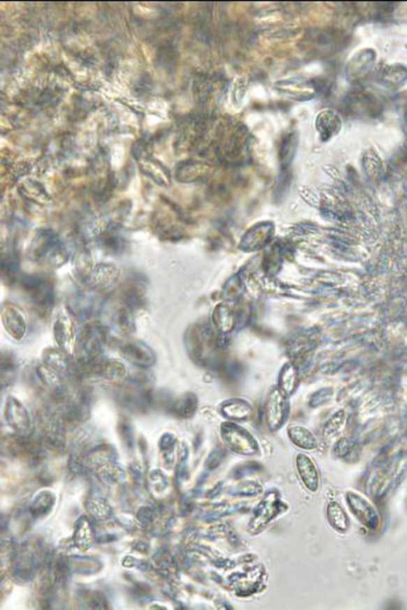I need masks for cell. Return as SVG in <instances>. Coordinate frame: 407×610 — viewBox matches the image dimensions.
Masks as SVG:
<instances>
[{
	"label": "cell",
	"mask_w": 407,
	"mask_h": 610,
	"mask_svg": "<svg viewBox=\"0 0 407 610\" xmlns=\"http://www.w3.org/2000/svg\"><path fill=\"white\" fill-rule=\"evenodd\" d=\"M346 501L353 515L370 529H376L380 524V515L376 508L369 500L359 493L348 492L346 494Z\"/></svg>",
	"instance_id": "obj_7"
},
{
	"label": "cell",
	"mask_w": 407,
	"mask_h": 610,
	"mask_svg": "<svg viewBox=\"0 0 407 610\" xmlns=\"http://www.w3.org/2000/svg\"><path fill=\"white\" fill-rule=\"evenodd\" d=\"M221 414L227 419H246L251 415V405L244 400H228L221 405Z\"/></svg>",
	"instance_id": "obj_23"
},
{
	"label": "cell",
	"mask_w": 407,
	"mask_h": 610,
	"mask_svg": "<svg viewBox=\"0 0 407 610\" xmlns=\"http://www.w3.org/2000/svg\"><path fill=\"white\" fill-rule=\"evenodd\" d=\"M212 325L220 335H228L237 326V315L230 305L220 304L213 309Z\"/></svg>",
	"instance_id": "obj_13"
},
{
	"label": "cell",
	"mask_w": 407,
	"mask_h": 610,
	"mask_svg": "<svg viewBox=\"0 0 407 610\" xmlns=\"http://www.w3.org/2000/svg\"><path fill=\"white\" fill-rule=\"evenodd\" d=\"M346 422H347V414L343 410L336 412L332 416L327 424L325 426L324 435L325 437L336 436L339 433H342L346 428Z\"/></svg>",
	"instance_id": "obj_28"
},
{
	"label": "cell",
	"mask_w": 407,
	"mask_h": 610,
	"mask_svg": "<svg viewBox=\"0 0 407 610\" xmlns=\"http://www.w3.org/2000/svg\"><path fill=\"white\" fill-rule=\"evenodd\" d=\"M288 415H289L288 396L279 389H272L265 406V419L269 429H279L286 423Z\"/></svg>",
	"instance_id": "obj_8"
},
{
	"label": "cell",
	"mask_w": 407,
	"mask_h": 610,
	"mask_svg": "<svg viewBox=\"0 0 407 610\" xmlns=\"http://www.w3.org/2000/svg\"><path fill=\"white\" fill-rule=\"evenodd\" d=\"M45 440L47 444L55 449L64 447L66 444V430L63 426L62 419L59 416H50V419L45 423Z\"/></svg>",
	"instance_id": "obj_19"
},
{
	"label": "cell",
	"mask_w": 407,
	"mask_h": 610,
	"mask_svg": "<svg viewBox=\"0 0 407 610\" xmlns=\"http://www.w3.org/2000/svg\"><path fill=\"white\" fill-rule=\"evenodd\" d=\"M118 277L117 267L111 264H101L87 274V283L91 290L101 291L111 286Z\"/></svg>",
	"instance_id": "obj_15"
},
{
	"label": "cell",
	"mask_w": 407,
	"mask_h": 610,
	"mask_svg": "<svg viewBox=\"0 0 407 610\" xmlns=\"http://www.w3.org/2000/svg\"><path fill=\"white\" fill-rule=\"evenodd\" d=\"M73 311L69 307H62L56 313L52 326V333L55 337L56 343L66 354L73 355L76 351L77 337L76 326H75V318Z\"/></svg>",
	"instance_id": "obj_4"
},
{
	"label": "cell",
	"mask_w": 407,
	"mask_h": 610,
	"mask_svg": "<svg viewBox=\"0 0 407 610\" xmlns=\"http://www.w3.org/2000/svg\"><path fill=\"white\" fill-rule=\"evenodd\" d=\"M106 341V332L101 325H89L84 328L77 341L76 350L80 355V364L90 369L101 359V351Z\"/></svg>",
	"instance_id": "obj_2"
},
{
	"label": "cell",
	"mask_w": 407,
	"mask_h": 610,
	"mask_svg": "<svg viewBox=\"0 0 407 610\" xmlns=\"http://www.w3.org/2000/svg\"><path fill=\"white\" fill-rule=\"evenodd\" d=\"M89 370L108 382H121L127 378L125 365L114 359H99Z\"/></svg>",
	"instance_id": "obj_14"
},
{
	"label": "cell",
	"mask_w": 407,
	"mask_h": 610,
	"mask_svg": "<svg viewBox=\"0 0 407 610\" xmlns=\"http://www.w3.org/2000/svg\"><path fill=\"white\" fill-rule=\"evenodd\" d=\"M298 372L293 363H286L279 373V389L286 396H293L298 386Z\"/></svg>",
	"instance_id": "obj_24"
},
{
	"label": "cell",
	"mask_w": 407,
	"mask_h": 610,
	"mask_svg": "<svg viewBox=\"0 0 407 610\" xmlns=\"http://www.w3.org/2000/svg\"><path fill=\"white\" fill-rule=\"evenodd\" d=\"M36 375L41 380L42 384L45 386V389H48V391L52 393V396H57V398L66 396V382L63 380L62 375L59 372L55 371L48 365L43 364L38 366Z\"/></svg>",
	"instance_id": "obj_16"
},
{
	"label": "cell",
	"mask_w": 407,
	"mask_h": 610,
	"mask_svg": "<svg viewBox=\"0 0 407 610\" xmlns=\"http://www.w3.org/2000/svg\"><path fill=\"white\" fill-rule=\"evenodd\" d=\"M279 503H281V501L277 494L269 493L255 509L254 516L251 519V528L255 530H260L265 524H268L279 513Z\"/></svg>",
	"instance_id": "obj_12"
},
{
	"label": "cell",
	"mask_w": 407,
	"mask_h": 610,
	"mask_svg": "<svg viewBox=\"0 0 407 610\" xmlns=\"http://www.w3.org/2000/svg\"><path fill=\"white\" fill-rule=\"evenodd\" d=\"M7 424L20 437H28L33 429V421L27 408L13 396L6 401L5 409Z\"/></svg>",
	"instance_id": "obj_6"
},
{
	"label": "cell",
	"mask_w": 407,
	"mask_h": 610,
	"mask_svg": "<svg viewBox=\"0 0 407 610\" xmlns=\"http://www.w3.org/2000/svg\"><path fill=\"white\" fill-rule=\"evenodd\" d=\"M326 517H327L328 523L334 530L338 531L340 534H345L348 531L350 521H349L348 515L340 503H336V501H331L328 503Z\"/></svg>",
	"instance_id": "obj_20"
},
{
	"label": "cell",
	"mask_w": 407,
	"mask_h": 610,
	"mask_svg": "<svg viewBox=\"0 0 407 610\" xmlns=\"http://www.w3.org/2000/svg\"><path fill=\"white\" fill-rule=\"evenodd\" d=\"M288 435H289L291 442L303 450L311 451L318 447L317 437L314 436V433L305 426H290L288 429Z\"/></svg>",
	"instance_id": "obj_21"
},
{
	"label": "cell",
	"mask_w": 407,
	"mask_h": 610,
	"mask_svg": "<svg viewBox=\"0 0 407 610\" xmlns=\"http://www.w3.org/2000/svg\"><path fill=\"white\" fill-rule=\"evenodd\" d=\"M94 530L90 521L87 517H80V520L77 521L75 528V535H73L75 544L80 550H87L94 543Z\"/></svg>",
	"instance_id": "obj_25"
},
{
	"label": "cell",
	"mask_w": 407,
	"mask_h": 610,
	"mask_svg": "<svg viewBox=\"0 0 407 610\" xmlns=\"http://www.w3.org/2000/svg\"><path fill=\"white\" fill-rule=\"evenodd\" d=\"M120 351L126 361L139 368H150L156 362V356L154 354V351L146 343L140 341L126 342L125 344H122Z\"/></svg>",
	"instance_id": "obj_9"
},
{
	"label": "cell",
	"mask_w": 407,
	"mask_h": 610,
	"mask_svg": "<svg viewBox=\"0 0 407 610\" xmlns=\"http://www.w3.org/2000/svg\"><path fill=\"white\" fill-rule=\"evenodd\" d=\"M119 433H120L124 443L126 444V447H133V442H134L133 429L127 419H122L119 423Z\"/></svg>",
	"instance_id": "obj_31"
},
{
	"label": "cell",
	"mask_w": 407,
	"mask_h": 610,
	"mask_svg": "<svg viewBox=\"0 0 407 610\" xmlns=\"http://www.w3.org/2000/svg\"><path fill=\"white\" fill-rule=\"evenodd\" d=\"M21 288L33 305L40 309H50L55 302V288L48 278L31 274L21 278Z\"/></svg>",
	"instance_id": "obj_3"
},
{
	"label": "cell",
	"mask_w": 407,
	"mask_h": 610,
	"mask_svg": "<svg viewBox=\"0 0 407 610\" xmlns=\"http://www.w3.org/2000/svg\"><path fill=\"white\" fill-rule=\"evenodd\" d=\"M3 328L14 340H21L27 330L24 312L12 302H5L1 307Z\"/></svg>",
	"instance_id": "obj_10"
},
{
	"label": "cell",
	"mask_w": 407,
	"mask_h": 610,
	"mask_svg": "<svg viewBox=\"0 0 407 610\" xmlns=\"http://www.w3.org/2000/svg\"><path fill=\"white\" fill-rule=\"evenodd\" d=\"M242 290H244V288H242L240 278L233 277L228 281L226 286L223 288V295H225V298L233 302V300H237L240 297Z\"/></svg>",
	"instance_id": "obj_30"
},
{
	"label": "cell",
	"mask_w": 407,
	"mask_h": 610,
	"mask_svg": "<svg viewBox=\"0 0 407 610\" xmlns=\"http://www.w3.org/2000/svg\"><path fill=\"white\" fill-rule=\"evenodd\" d=\"M71 355L66 354V351L62 350L61 348L59 349H47L43 352V361L45 364L48 365L50 368L54 369L55 371L59 372L61 375L64 373H73V364L71 358Z\"/></svg>",
	"instance_id": "obj_18"
},
{
	"label": "cell",
	"mask_w": 407,
	"mask_h": 610,
	"mask_svg": "<svg viewBox=\"0 0 407 610\" xmlns=\"http://www.w3.org/2000/svg\"><path fill=\"white\" fill-rule=\"evenodd\" d=\"M133 309L122 305L114 314V325L124 334H131L135 330Z\"/></svg>",
	"instance_id": "obj_27"
},
{
	"label": "cell",
	"mask_w": 407,
	"mask_h": 610,
	"mask_svg": "<svg viewBox=\"0 0 407 610\" xmlns=\"http://www.w3.org/2000/svg\"><path fill=\"white\" fill-rule=\"evenodd\" d=\"M272 225H269V223L256 225L251 230H248L247 234L244 236L241 248L244 249V251H254V250L260 249L268 243V239L272 237Z\"/></svg>",
	"instance_id": "obj_17"
},
{
	"label": "cell",
	"mask_w": 407,
	"mask_h": 610,
	"mask_svg": "<svg viewBox=\"0 0 407 610\" xmlns=\"http://www.w3.org/2000/svg\"><path fill=\"white\" fill-rule=\"evenodd\" d=\"M87 508H89L90 513L94 514V517H97L98 520L106 521L108 517L111 516V507L108 506L104 500H90L87 503Z\"/></svg>",
	"instance_id": "obj_29"
},
{
	"label": "cell",
	"mask_w": 407,
	"mask_h": 610,
	"mask_svg": "<svg viewBox=\"0 0 407 610\" xmlns=\"http://www.w3.org/2000/svg\"><path fill=\"white\" fill-rule=\"evenodd\" d=\"M221 436L230 450L239 454L251 456L258 454V444L249 431L235 423L226 422L221 426Z\"/></svg>",
	"instance_id": "obj_5"
},
{
	"label": "cell",
	"mask_w": 407,
	"mask_h": 610,
	"mask_svg": "<svg viewBox=\"0 0 407 610\" xmlns=\"http://www.w3.org/2000/svg\"><path fill=\"white\" fill-rule=\"evenodd\" d=\"M296 468L305 489L311 493H317L320 486V475L313 459L307 454H298L296 456Z\"/></svg>",
	"instance_id": "obj_11"
},
{
	"label": "cell",
	"mask_w": 407,
	"mask_h": 610,
	"mask_svg": "<svg viewBox=\"0 0 407 610\" xmlns=\"http://www.w3.org/2000/svg\"><path fill=\"white\" fill-rule=\"evenodd\" d=\"M31 256L33 260L59 267L69 258V251L57 234L52 230H41L31 243Z\"/></svg>",
	"instance_id": "obj_1"
},
{
	"label": "cell",
	"mask_w": 407,
	"mask_h": 610,
	"mask_svg": "<svg viewBox=\"0 0 407 610\" xmlns=\"http://www.w3.org/2000/svg\"><path fill=\"white\" fill-rule=\"evenodd\" d=\"M55 506V496L50 491H42L34 496L29 505V512L34 519L45 516Z\"/></svg>",
	"instance_id": "obj_22"
},
{
	"label": "cell",
	"mask_w": 407,
	"mask_h": 610,
	"mask_svg": "<svg viewBox=\"0 0 407 610\" xmlns=\"http://www.w3.org/2000/svg\"><path fill=\"white\" fill-rule=\"evenodd\" d=\"M195 409H197V396L192 393H188V394L178 398L171 405L172 412L182 419L191 417L195 414Z\"/></svg>",
	"instance_id": "obj_26"
}]
</instances>
